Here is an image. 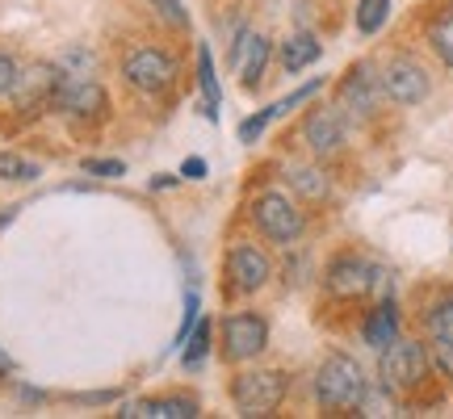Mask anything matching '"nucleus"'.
Instances as JSON below:
<instances>
[{
  "label": "nucleus",
  "mask_w": 453,
  "mask_h": 419,
  "mask_svg": "<svg viewBox=\"0 0 453 419\" xmlns=\"http://www.w3.org/2000/svg\"><path fill=\"white\" fill-rule=\"evenodd\" d=\"M315 394L327 411H353L365 403V373L353 356L332 353L315 373Z\"/></svg>",
  "instance_id": "obj_1"
},
{
  "label": "nucleus",
  "mask_w": 453,
  "mask_h": 419,
  "mask_svg": "<svg viewBox=\"0 0 453 419\" xmlns=\"http://www.w3.org/2000/svg\"><path fill=\"white\" fill-rule=\"evenodd\" d=\"M428 377V353L416 339H390L382 348V386L395 390V394H407V390L424 386Z\"/></svg>",
  "instance_id": "obj_2"
},
{
  "label": "nucleus",
  "mask_w": 453,
  "mask_h": 419,
  "mask_svg": "<svg viewBox=\"0 0 453 419\" xmlns=\"http://www.w3.org/2000/svg\"><path fill=\"white\" fill-rule=\"evenodd\" d=\"M64 88V72L50 64H34L26 72H17V84H13V105L21 118H38V113L55 110V97Z\"/></svg>",
  "instance_id": "obj_3"
},
{
  "label": "nucleus",
  "mask_w": 453,
  "mask_h": 419,
  "mask_svg": "<svg viewBox=\"0 0 453 419\" xmlns=\"http://www.w3.org/2000/svg\"><path fill=\"white\" fill-rule=\"evenodd\" d=\"M231 399L240 407V415H269L286 399V373H277V369L240 373L235 386H231Z\"/></svg>",
  "instance_id": "obj_4"
},
{
  "label": "nucleus",
  "mask_w": 453,
  "mask_h": 419,
  "mask_svg": "<svg viewBox=\"0 0 453 419\" xmlns=\"http://www.w3.org/2000/svg\"><path fill=\"white\" fill-rule=\"evenodd\" d=\"M122 76L139 93H164V88H173V80H177V64L160 47H139L122 59Z\"/></svg>",
  "instance_id": "obj_5"
},
{
  "label": "nucleus",
  "mask_w": 453,
  "mask_h": 419,
  "mask_svg": "<svg viewBox=\"0 0 453 419\" xmlns=\"http://www.w3.org/2000/svg\"><path fill=\"white\" fill-rule=\"evenodd\" d=\"M252 223L277 243H290L303 235V210L294 206L286 194H260L252 202Z\"/></svg>",
  "instance_id": "obj_6"
},
{
  "label": "nucleus",
  "mask_w": 453,
  "mask_h": 419,
  "mask_svg": "<svg viewBox=\"0 0 453 419\" xmlns=\"http://www.w3.org/2000/svg\"><path fill=\"white\" fill-rule=\"evenodd\" d=\"M55 110L67 113V118H76V122H101L105 110H110V97H105V88L97 80H67L64 76V88H59V97H55Z\"/></svg>",
  "instance_id": "obj_7"
},
{
  "label": "nucleus",
  "mask_w": 453,
  "mask_h": 419,
  "mask_svg": "<svg viewBox=\"0 0 453 419\" xmlns=\"http://www.w3.org/2000/svg\"><path fill=\"white\" fill-rule=\"evenodd\" d=\"M428 72H424L416 59H390L387 72H382V93L399 105H420L428 97Z\"/></svg>",
  "instance_id": "obj_8"
},
{
  "label": "nucleus",
  "mask_w": 453,
  "mask_h": 419,
  "mask_svg": "<svg viewBox=\"0 0 453 419\" xmlns=\"http://www.w3.org/2000/svg\"><path fill=\"white\" fill-rule=\"evenodd\" d=\"M223 339H226V361H248L269 344V323L260 315H231L223 323Z\"/></svg>",
  "instance_id": "obj_9"
},
{
  "label": "nucleus",
  "mask_w": 453,
  "mask_h": 419,
  "mask_svg": "<svg viewBox=\"0 0 453 419\" xmlns=\"http://www.w3.org/2000/svg\"><path fill=\"white\" fill-rule=\"evenodd\" d=\"M303 139L311 143L315 156H332V151H340V143H344V113H340L336 105L311 110L307 122H303Z\"/></svg>",
  "instance_id": "obj_10"
},
{
  "label": "nucleus",
  "mask_w": 453,
  "mask_h": 419,
  "mask_svg": "<svg viewBox=\"0 0 453 419\" xmlns=\"http://www.w3.org/2000/svg\"><path fill=\"white\" fill-rule=\"evenodd\" d=\"M378 277L382 273H378L373 264H365L361 256H340V260H332V269H327V290L336 293V298H361Z\"/></svg>",
  "instance_id": "obj_11"
},
{
  "label": "nucleus",
  "mask_w": 453,
  "mask_h": 419,
  "mask_svg": "<svg viewBox=\"0 0 453 419\" xmlns=\"http://www.w3.org/2000/svg\"><path fill=\"white\" fill-rule=\"evenodd\" d=\"M378 88H382V80H373L370 67L357 64V67H349V76L340 80V101H344V110L370 118V113L378 110Z\"/></svg>",
  "instance_id": "obj_12"
},
{
  "label": "nucleus",
  "mask_w": 453,
  "mask_h": 419,
  "mask_svg": "<svg viewBox=\"0 0 453 419\" xmlns=\"http://www.w3.org/2000/svg\"><path fill=\"white\" fill-rule=\"evenodd\" d=\"M226 269H231V277H235V290H243V293L260 290V286L273 277V264H269V256H265V252H257V248H235Z\"/></svg>",
  "instance_id": "obj_13"
},
{
  "label": "nucleus",
  "mask_w": 453,
  "mask_h": 419,
  "mask_svg": "<svg viewBox=\"0 0 453 419\" xmlns=\"http://www.w3.org/2000/svg\"><path fill=\"white\" fill-rule=\"evenodd\" d=\"M118 415L122 419H194L197 403L194 399H180V394H168V399H139V403H127Z\"/></svg>",
  "instance_id": "obj_14"
},
{
  "label": "nucleus",
  "mask_w": 453,
  "mask_h": 419,
  "mask_svg": "<svg viewBox=\"0 0 453 419\" xmlns=\"http://www.w3.org/2000/svg\"><path fill=\"white\" fill-rule=\"evenodd\" d=\"M265 64H269V38L265 34H240V47H235V67L243 76V88H257L260 76H265Z\"/></svg>",
  "instance_id": "obj_15"
},
{
  "label": "nucleus",
  "mask_w": 453,
  "mask_h": 419,
  "mask_svg": "<svg viewBox=\"0 0 453 419\" xmlns=\"http://www.w3.org/2000/svg\"><path fill=\"white\" fill-rule=\"evenodd\" d=\"M390 339H399V315H395L390 302H382V307L370 310V319H365V344L382 353Z\"/></svg>",
  "instance_id": "obj_16"
},
{
  "label": "nucleus",
  "mask_w": 453,
  "mask_h": 419,
  "mask_svg": "<svg viewBox=\"0 0 453 419\" xmlns=\"http://www.w3.org/2000/svg\"><path fill=\"white\" fill-rule=\"evenodd\" d=\"M319 59V42L311 38V34H294V38H286V47H281V64H286V72H303V67H311Z\"/></svg>",
  "instance_id": "obj_17"
},
{
  "label": "nucleus",
  "mask_w": 453,
  "mask_h": 419,
  "mask_svg": "<svg viewBox=\"0 0 453 419\" xmlns=\"http://www.w3.org/2000/svg\"><path fill=\"white\" fill-rule=\"evenodd\" d=\"M197 80H202V93H206V118H219V76H214V59L211 47H197Z\"/></svg>",
  "instance_id": "obj_18"
},
{
  "label": "nucleus",
  "mask_w": 453,
  "mask_h": 419,
  "mask_svg": "<svg viewBox=\"0 0 453 419\" xmlns=\"http://www.w3.org/2000/svg\"><path fill=\"white\" fill-rule=\"evenodd\" d=\"M390 17V0H361L357 4V30L361 34H378Z\"/></svg>",
  "instance_id": "obj_19"
},
{
  "label": "nucleus",
  "mask_w": 453,
  "mask_h": 419,
  "mask_svg": "<svg viewBox=\"0 0 453 419\" xmlns=\"http://www.w3.org/2000/svg\"><path fill=\"white\" fill-rule=\"evenodd\" d=\"M42 168L34 160H21L13 151H0V180H38Z\"/></svg>",
  "instance_id": "obj_20"
},
{
  "label": "nucleus",
  "mask_w": 453,
  "mask_h": 419,
  "mask_svg": "<svg viewBox=\"0 0 453 419\" xmlns=\"http://www.w3.org/2000/svg\"><path fill=\"white\" fill-rule=\"evenodd\" d=\"M294 189L303 197H311V202H319V197H327V177L324 172H315V168H294Z\"/></svg>",
  "instance_id": "obj_21"
},
{
  "label": "nucleus",
  "mask_w": 453,
  "mask_h": 419,
  "mask_svg": "<svg viewBox=\"0 0 453 419\" xmlns=\"http://www.w3.org/2000/svg\"><path fill=\"white\" fill-rule=\"evenodd\" d=\"M206 353H211V323H197L194 339L185 344V356H180V361H185V369H197V365L206 361Z\"/></svg>",
  "instance_id": "obj_22"
},
{
  "label": "nucleus",
  "mask_w": 453,
  "mask_h": 419,
  "mask_svg": "<svg viewBox=\"0 0 453 419\" xmlns=\"http://www.w3.org/2000/svg\"><path fill=\"white\" fill-rule=\"evenodd\" d=\"M428 42H433V50L445 59V67H453V13L441 17L437 26L428 30Z\"/></svg>",
  "instance_id": "obj_23"
},
{
  "label": "nucleus",
  "mask_w": 453,
  "mask_h": 419,
  "mask_svg": "<svg viewBox=\"0 0 453 419\" xmlns=\"http://www.w3.org/2000/svg\"><path fill=\"white\" fill-rule=\"evenodd\" d=\"M428 327H433V336H437V339H453V298H449V302H441V307L433 310Z\"/></svg>",
  "instance_id": "obj_24"
},
{
  "label": "nucleus",
  "mask_w": 453,
  "mask_h": 419,
  "mask_svg": "<svg viewBox=\"0 0 453 419\" xmlns=\"http://www.w3.org/2000/svg\"><path fill=\"white\" fill-rule=\"evenodd\" d=\"M81 168L88 172V177H122V172H127V164L122 160H84Z\"/></svg>",
  "instance_id": "obj_25"
},
{
  "label": "nucleus",
  "mask_w": 453,
  "mask_h": 419,
  "mask_svg": "<svg viewBox=\"0 0 453 419\" xmlns=\"http://www.w3.org/2000/svg\"><path fill=\"white\" fill-rule=\"evenodd\" d=\"M17 72H21V67H17V59H13V55H4V50H0V97H9V93H13Z\"/></svg>",
  "instance_id": "obj_26"
},
{
  "label": "nucleus",
  "mask_w": 453,
  "mask_h": 419,
  "mask_svg": "<svg viewBox=\"0 0 453 419\" xmlns=\"http://www.w3.org/2000/svg\"><path fill=\"white\" fill-rule=\"evenodd\" d=\"M151 4L164 13V21H168V26H185V21H189V17H185V9H180V0H151Z\"/></svg>",
  "instance_id": "obj_27"
},
{
  "label": "nucleus",
  "mask_w": 453,
  "mask_h": 419,
  "mask_svg": "<svg viewBox=\"0 0 453 419\" xmlns=\"http://www.w3.org/2000/svg\"><path fill=\"white\" fill-rule=\"evenodd\" d=\"M197 323V293H189V302H185V323H180V331H177V344H185L189 339V327Z\"/></svg>",
  "instance_id": "obj_28"
},
{
  "label": "nucleus",
  "mask_w": 453,
  "mask_h": 419,
  "mask_svg": "<svg viewBox=\"0 0 453 419\" xmlns=\"http://www.w3.org/2000/svg\"><path fill=\"white\" fill-rule=\"evenodd\" d=\"M437 365L453 377V339H437Z\"/></svg>",
  "instance_id": "obj_29"
},
{
  "label": "nucleus",
  "mask_w": 453,
  "mask_h": 419,
  "mask_svg": "<svg viewBox=\"0 0 453 419\" xmlns=\"http://www.w3.org/2000/svg\"><path fill=\"white\" fill-rule=\"evenodd\" d=\"M180 177L202 180V177H206V160H197V156H194V160H185V164H180Z\"/></svg>",
  "instance_id": "obj_30"
},
{
  "label": "nucleus",
  "mask_w": 453,
  "mask_h": 419,
  "mask_svg": "<svg viewBox=\"0 0 453 419\" xmlns=\"http://www.w3.org/2000/svg\"><path fill=\"white\" fill-rule=\"evenodd\" d=\"M9 373H13V361H9V356L0 353V382H4V377H9Z\"/></svg>",
  "instance_id": "obj_31"
}]
</instances>
